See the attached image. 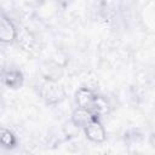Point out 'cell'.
Here are the masks:
<instances>
[{"label": "cell", "instance_id": "6da1fadb", "mask_svg": "<svg viewBox=\"0 0 155 155\" xmlns=\"http://www.w3.org/2000/svg\"><path fill=\"white\" fill-rule=\"evenodd\" d=\"M86 133H87L88 138L92 140H103L104 139V131H103L102 126L96 120H92L87 125Z\"/></svg>", "mask_w": 155, "mask_h": 155}]
</instances>
